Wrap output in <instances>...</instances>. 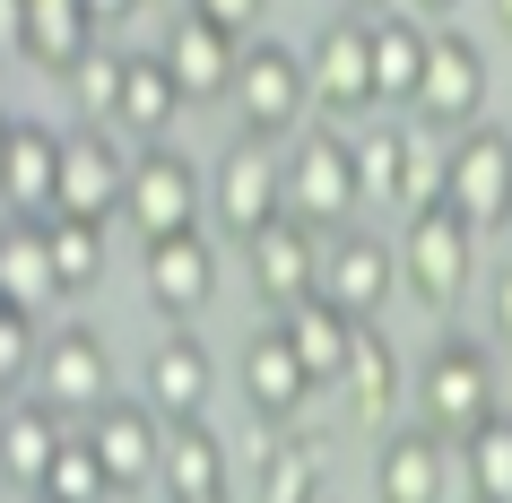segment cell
<instances>
[{
  "label": "cell",
  "mask_w": 512,
  "mask_h": 503,
  "mask_svg": "<svg viewBox=\"0 0 512 503\" xmlns=\"http://www.w3.org/2000/svg\"><path fill=\"white\" fill-rule=\"evenodd\" d=\"M174 105H183V87H174L165 53H131V61H122V122H113V131L131 139V148H165Z\"/></svg>",
  "instance_id": "obj_25"
},
{
  "label": "cell",
  "mask_w": 512,
  "mask_h": 503,
  "mask_svg": "<svg viewBox=\"0 0 512 503\" xmlns=\"http://www.w3.org/2000/svg\"><path fill=\"white\" fill-rule=\"evenodd\" d=\"M339 399H348L356 425H382L391 408H400V347L382 339V321L356 330V356H348V373H339Z\"/></svg>",
  "instance_id": "obj_28"
},
{
  "label": "cell",
  "mask_w": 512,
  "mask_h": 503,
  "mask_svg": "<svg viewBox=\"0 0 512 503\" xmlns=\"http://www.w3.org/2000/svg\"><path fill=\"white\" fill-rule=\"evenodd\" d=\"M322 252H330V243L313 235V226L278 217L270 235L243 243V269H252V287H261V304H270V313H296L304 295H322Z\"/></svg>",
  "instance_id": "obj_16"
},
{
  "label": "cell",
  "mask_w": 512,
  "mask_h": 503,
  "mask_svg": "<svg viewBox=\"0 0 512 503\" xmlns=\"http://www.w3.org/2000/svg\"><path fill=\"white\" fill-rule=\"evenodd\" d=\"M200 209H209V174L165 139V148H139V174H131V200L122 217L139 226V243H174V235H200Z\"/></svg>",
  "instance_id": "obj_7"
},
{
  "label": "cell",
  "mask_w": 512,
  "mask_h": 503,
  "mask_svg": "<svg viewBox=\"0 0 512 503\" xmlns=\"http://www.w3.org/2000/svg\"><path fill=\"white\" fill-rule=\"evenodd\" d=\"M165 70H174V87H183V105H217V96H235V70H243V44L235 35H217L200 9H183L174 27H165Z\"/></svg>",
  "instance_id": "obj_19"
},
{
  "label": "cell",
  "mask_w": 512,
  "mask_h": 503,
  "mask_svg": "<svg viewBox=\"0 0 512 503\" xmlns=\"http://www.w3.org/2000/svg\"><path fill=\"white\" fill-rule=\"evenodd\" d=\"M313 113V70H304L296 44H243V70H235V139H287L304 131Z\"/></svg>",
  "instance_id": "obj_3"
},
{
  "label": "cell",
  "mask_w": 512,
  "mask_h": 503,
  "mask_svg": "<svg viewBox=\"0 0 512 503\" xmlns=\"http://www.w3.org/2000/svg\"><path fill=\"white\" fill-rule=\"evenodd\" d=\"M486 53L469 44L460 27H434V53H426V87H417V105H408V122L434 139H469L486 122Z\"/></svg>",
  "instance_id": "obj_5"
},
{
  "label": "cell",
  "mask_w": 512,
  "mask_h": 503,
  "mask_svg": "<svg viewBox=\"0 0 512 503\" xmlns=\"http://www.w3.org/2000/svg\"><path fill=\"white\" fill-rule=\"evenodd\" d=\"M191 9H200V18H209L217 35H235V44H243L252 27H261V18H270V0H191Z\"/></svg>",
  "instance_id": "obj_36"
},
{
  "label": "cell",
  "mask_w": 512,
  "mask_h": 503,
  "mask_svg": "<svg viewBox=\"0 0 512 503\" xmlns=\"http://www.w3.org/2000/svg\"><path fill=\"white\" fill-rule=\"evenodd\" d=\"M122 61L131 53H96V61H79V70H70V105H79V131H113V122H122Z\"/></svg>",
  "instance_id": "obj_32"
},
{
  "label": "cell",
  "mask_w": 512,
  "mask_h": 503,
  "mask_svg": "<svg viewBox=\"0 0 512 503\" xmlns=\"http://www.w3.org/2000/svg\"><path fill=\"white\" fill-rule=\"evenodd\" d=\"M217 503H235V495H217Z\"/></svg>",
  "instance_id": "obj_41"
},
{
  "label": "cell",
  "mask_w": 512,
  "mask_h": 503,
  "mask_svg": "<svg viewBox=\"0 0 512 503\" xmlns=\"http://www.w3.org/2000/svg\"><path fill=\"white\" fill-rule=\"evenodd\" d=\"M35 399L61 408V417H105L113 408V347L105 330H87V321H61L53 339H44V365H35Z\"/></svg>",
  "instance_id": "obj_9"
},
{
  "label": "cell",
  "mask_w": 512,
  "mask_h": 503,
  "mask_svg": "<svg viewBox=\"0 0 512 503\" xmlns=\"http://www.w3.org/2000/svg\"><path fill=\"white\" fill-rule=\"evenodd\" d=\"M313 373H304V356L287 347V330H252L243 339V408L252 417H270V425H304V408H313Z\"/></svg>",
  "instance_id": "obj_18"
},
{
  "label": "cell",
  "mask_w": 512,
  "mask_h": 503,
  "mask_svg": "<svg viewBox=\"0 0 512 503\" xmlns=\"http://www.w3.org/2000/svg\"><path fill=\"white\" fill-rule=\"evenodd\" d=\"M131 174H139V148L122 131H70V157H61V209L53 217H87V226L122 217Z\"/></svg>",
  "instance_id": "obj_10"
},
{
  "label": "cell",
  "mask_w": 512,
  "mask_h": 503,
  "mask_svg": "<svg viewBox=\"0 0 512 503\" xmlns=\"http://www.w3.org/2000/svg\"><path fill=\"white\" fill-rule=\"evenodd\" d=\"M35 365H44V347H35V313H18V304H0V382L27 399Z\"/></svg>",
  "instance_id": "obj_35"
},
{
  "label": "cell",
  "mask_w": 512,
  "mask_h": 503,
  "mask_svg": "<svg viewBox=\"0 0 512 503\" xmlns=\"http://www.w3.org/2000/svg\"><path fill=\"white\" fill-rule=\"evenodd\" d=\"M209 391H217V365H209V347L191 339V330H165V339L148 347L139 399H148V408H157L165 425H183V417H209Z\"/></svg>",
  "instance_id": "obj_20"
},
{
  "label": "cell",
  "mask_w": 512,
  "mask_h": 503,
  "mask_svg": "<svg viewBox=\"0 0 512 503\" xmlns=\"http://www.w3.org/2000/svg\"><path fill=\"white\" fill-rule=\"evenodd\" d=\"M278 330H287V347L304 356V373L322 382V391H339V373H348L356 356V321L330 304V295H304L296 313H278Z\"/></svg>",
  "instance_id": "obj_24"
},
{
  "label": "cell",
  "mask_w": 512,
  "mask_h": 503,
  "mask_svg": "<svg viewBox=\"0 0 512 503\" xmlns=\"http://www.w3.org/2000/svg\"><path fill=\"white\" fill-rule=\"evenodd\" d=\"M79 443L105 460L113 495H139V486H165V417L148 399H113L105 417L79 425Z\"/></svg>",
  "instance_id": "obj_11"
},
{
  "label": "cell",
  "mask_w": 512,
  "mask_h": 503,
  "mask_svg": "<svg viewBox=\"0 0 512 503\" xmlns=\"http://www.w3.org/2000/svg\"><path fill=\"white\" fill-rule=\"evenodd\" d=\"M53 295H61V278H53L44 217H9V226H0V304H18V313H44Z\"/></svg>",
  "instance_id": "obj_26"
},
{
  "label": "cell",
  "mask_w": 512,
  "mask_h": 503,
  "mask_svg": "<svg viewBox=\"0 0 512 503\" xmlns=\"http://www.w3.org/2000/svg\"><path fill=\"white\" fill-rule=\"evenodd\" d=\"M460 477L478 503H512V417H486L469 443H460Z\"/></svg>",
  "instance_id": "obj_30"
},
{
  "label": "cell",
  "mask_w": 512,
  "mask_h": 503,
  "mask_svg": "<svg viewBox=\"0 0 512 503\" xmlns=\"http://www.w3.org/2000/svg\"><path fill=\"white\" fill-rule=\"evenodd\" d=\"M400 287L426 313H452L460 295L478 287V226L460 209H417L400 235Z\"/></svg>",
  "instance_id": "obj_4"
},
{
  "label": "cell",
  "mask_w": 512,
  "mask_h": 503,
  "mask_svg": "<svg viewBox=\"0 0 512 503\" xmlns=\"http://www.w3.org/2000/svg\"><path fill=\"white\" fill-rule=\"evenodd\" d=\"M365 209V183H356V139L339 131H296L287 139V217L313 226V235H348V217Z\"/></svg>",
  "instance_id": "obj_2"
},
{
  "label": "cell",
  "mask_w": 512,
  "mask_h": 503,
  "mask_svg": "<svg viewBox=\"0 0 512 503\" xmlns=\"http://www.w3.org/2000/svg\"><path fill=\"white\" fill-rule=\"evenodd\" d=\"M400 174H408V122L400 131H365L356 139V183H365V209H400Z\"/></svg>",
  "instance_id": "obj_33"
},
{
  "label": "cell",
  "mask_w": 512,
  "mask_h": 503,
  "mask_svg": "<svg viewBox=\"0 0 512 503\" xmlns=\"http://www.w3.org/2000/svg\"><path fill=\"white\" fill-rule=\"evenodd\" d=\"M96 18H87L79 0H35V27H27V61L35 70H53V79H70L79 61H96L105 44H96Z\"/></svg>",
  "instance_id": "obj_29"
},
{
  "label": "cell",
  "mask_w": 512,
  "mask_h": 503,
  "mask_svg": "<svg viewBox=\"0 0 512 503\" xmlns=\"http://www.w3.org/2000/svg\"><path fill=\"white\" fill-rule=\"evenodd\" d=\"M322 503H330V495H322Z\"/></svg>",
  "instance_id": "obj_43"
},
{
  "label": "cell",
  "mask_w": 512,
  "mask_h": 503,
  "mask_svg": "<svg viewBox=\"0 0 512 503\" xmlns=\"http://www.w3.org/2000/svg\"><path fill=\"white\" fill-rule=\"evenodd\" d=\"M348 18H391V0H348Z\"/></svg>",
  "instance_id": "obj_40"
},
{
  "label": "cell",
  "mask_w": 512,
  "mask_h": 503,
  "mask_svg": "<svg viewBox=\"0 0 512 503\" xmlns=\"http://www.w3.org/2000/svg\"><path fill=\"white\" fill-rule=\"evenodd\" d=\"M139 287H148V313H157L165 330H191V313H209V295H217V252H209V235L148 243Z\"/></svg>",
  "instance_id": "obj_15"
},
{
  "label": "cell",
  "mask_w": 512,
  "mask_h": 503,
  "mask_svg": "<svg viewBox=\"0 0 512 503\" xmlns=\"http://www.w3.org/2000/svg\"><path fill=\"white\" fill-rule=\"evenodd\" d=\"M61 157H70L61 131L9 113V131H0V200H9V217H53L61 209Z\"/></svg>",
  "instance_id": "obj_14"
},
{
  "label": "cell",
  "mask_w": 512,
  "mask_h": 503,
  "mask_svg": "<svg viewBox=\"0 0 512 503\" xmlns=\"http://www.w3.org/2000/svg\"><path fill=\"white\" fill-rule=\"evenodd\" d=\"M44 243H53L61 295H79V287L105 278V226H87V217H44Z\"/></svg>",
  "instance_id": "obj_31"
},
{
  "label": "cell",
  "mask_w": 512,
  "mask_h": 503,
  "mask_svg": "<svg viewBox=\"0 0 512 503\" xmlns=\"http://www.w3.org/2000/svg\"><path fill=\"white\" fill-rule=\"evenodd\" d=\"M391 287H400V252H391L382 235H356V226H348V235H330V252H322V295L356 321V330H374V321H382Z\"/></svg>",
  "instance_id": "obj_13"
},
{
  "label": "cell",
  "mask_w": 512,
  "mask_h": 503,
  "mask_svg": "<svg viewBox=\"0 0 512 503\" xmlns=\"http://www.w3.org/2000/svg\"><path fill=\"white\" fill-rule=\"evenodd\" d=\"M504 235H512V226H504Z\"/></svg>",
  "instance_id": "obj_42"
},
{
  "label": "cell",
  "mask_w": 512,
  "mask_h": 503,
  "mask_svg": "<svg viewBox=\"0 0 512 503\" xmlns=\"http://www.w3.org/2000/svg\"><path fill=\"white\" fill-rule=\"evenodd\" d=\"M426 53H434V27L426 18H408V9H391V18H374V87L382 105H417V87H426Z\"/></svg>",
  "instance_id": "obj_27"
},
{
  "label": "cell",
  "mask_w": 512,
  "mask_h": 503,
  "mask_svg": "<svg viewBox=\"0 0 512 503\" xmlns=\"http://www.w3.org/2000/svg\"><path fill=\"white\" fill-rule=\"evenodd\" d=\"M304 70H313V113L365 122V113L382 105V87H374V18H330V27L313 35V53H304Z\"/></svg>",
  "instance_id": "obj_8"
},
{
  "label": "cell",
  "mask_w": 512,
  "mask_h": 503,
  "mask_svg": "<svg viewBox=\"0 0 512 503\" xmlns=\"http://www.w3.org/2000/svg\"><path fill=\"white\" fill-rule=\"evenodd\" d=\"M417 417H426L452 451L469 443L486 417H504V408H495V356H486V339L443 330V339L426 347V365H417Z\"/></svg>",
  "instance_id": "obj_1"
},
{
  "label": "cell",
  "mask_w": 512,
  "mask_h": 503,
  "mask_svg": "<svg viewBox=\"0 0 512 503\" xmlns=\"http://www.w3.org/2000/svg\"><path fill=\"white\" fill-rule=\"evenodd\" d=\"M452 460L460 451L434 425H400L374 451V503H452Z\"/></svg>",
  "instance_id": "obj_17"
},
{
  "label": "cell",
  "mask_w": 512,
  "mask_h": 503,
  "mask_svg": "<svg viewBox=\"0 0 512 503\" xmlns=\"http://www.w3.org/2000/svg\"><path fill=\"white\" fill-rule=\"evenodd\" d=\"M87 18H96V27H122V18H139V0H79Z\"/></svg>",
  "instance_id": "obj_38"
},
{
  "label": "cell",
  "mask_w": 512,
  "mask_h": 503,
  "mask_svg": "<svg viewBox=\"0 0 512 503\" xmlns=\"http://www.w3.org/2000/svg\"><path fill=\"white\" fill-rule=\"evenodd\" d=\"M252 503H322V443L304 425H270L252 451Z\"/></svg>",
  "instance_id": "obj_22"
},
{
  "label": "cell",
  "mask_w": 512,
  "mask_h": 503,
  "mask_svg": "<svg viewBox=\"0 0 512 503\" xmlns=\"http://www.w3.org/2000/svg\"><path fill=\"white\" fill-rule=\"evenodd\" d=\"M35 503H113V477H105V460H96L87 443H70L53 460V477H44V495H35Z\"/></svg>",
  "instance_id": "obj_34"
},
{
  "label": "cell",
  "mask_w": 512,
  "mask_h": 503,
  "mask_svg": "<svg viewBox=\"0 0 512 503\" xmlns=\"http://www.w3.org/2000/svg\"><path fill=\"white\" fill-rule=\"evenodd\" d=\"M408 9H417L426 27H452V9H460V0H408Z\"/></svg>",
  "instance_id": "obj_39"
},
{
  "label": "cell",
  "mask_w": 512,
  "mask_h": 503,
  "mask_svg": "<svg viewBox=\"0 0 512 503\" xmlns=\"http://www.w3.org/2000/svg\"><path fill=\"white\" fill-rule=\"evenodd\" d=\"M209 209H217V226H226L235 243L270 235L278 217H287V148L235 139V148L217 157V174H209Z\"/></svg>",
  "instance_id": "obj_6"
},
{
  "label": "cell",
  "mask_w": 512,
  "mask_h": 503,
  "mask_svg": "<svg viewBox=\"0 0 512 503\" xmlns=\"http://www.w3.org/2000/svg\"><path fill=\"white\" fill-rule=\"evenodd\" d=\"M443 209H460L469 226H512V131L478 122L469 139H452V191H443Z\"/></svg>",
  "instance_id": "obj_12"
},
{
  "label": "cell",
  "mask_w": 512,
  "mask_h": 503,
  "mask_svg": "<svg viewBox=\"0 0 512 503\" xmlns=\"http://www.w3.org/2000/svg\"><path fill=\"white\" fill-rule=\"evenodd\" d=\"M226 443H217V425L209 417H183V425H165V503H217L226 495Z\"/></svg>",
  "instance_id": "obj_23"
},
{
  "label": "cell",
  "mask_w": 512,
  "mask_h": 503,
  "mask_svg": "<svg viewBox=\"0 0 512 503\" xmlns=\"http://www.w3.org/2000/svg\"><path fill=\"white\" fill-rule=\"evenodd\" d=\"M61 451H70L61 408H44V399H9V417H0V486H9V495H44V477H53Z\"/></svg>",
  "instance_id": "obj_21"
},
{
  "label": "cell",
  "mask_w": 512,
  "mask_h": 503,
  "mask_svg": "<svg viewBox=\"0 0 512 503\" xmlns=\"http://www.w3.org/2000/svg\"><path fill=\"white\" fill-rule=\"evenodd\" d=\"M486 339L495 347H512V261L486 278Z\"/></svg>",
  "instance_id": "obj_37"
}]
</instances>
